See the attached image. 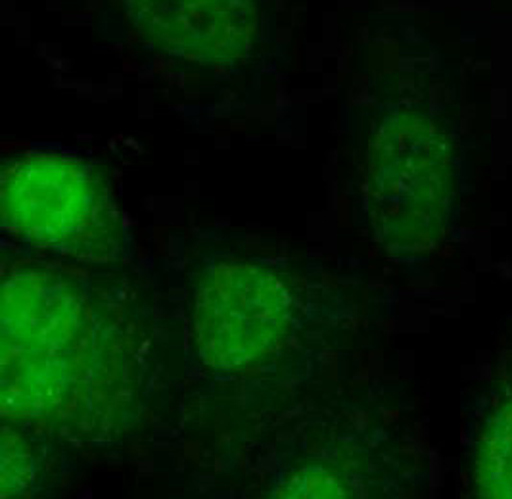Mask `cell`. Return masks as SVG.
Instances as JSON below:
<instances>
[{
  "instance_id": "cell-8",
  "label": "cell",
  "mask_w": 512,
  "mask_h": 499,
  "mask_svg": "<svg viewBox=\"0 0 512 499\" xmlns=\"http://www.w3.org/2000/svg\"><path fill=\"white\" fill-rule=\"evenodd\" d=\"M474 492L480 498L512 499V402L489 421L474 457Z\"/></svg>"
},
{
  "instance_id": "cell-5",
  "label": "cell",
  "mask_w": 512,
  "mask_h": 499,
  "mask_svg": "<svg viewBox=\"0 0 512 499\" xmlns=\"http://www.w3.org/2000/svg\"><path fill=\"white\" fill-rule=\"evenodd\" d=\"M2 248L75 267L140 263L112 177L91 154L58 143L4 150Z\"/></svg>"
},
{
  "instance_id": "cell-4",
  "label": "cell",
  "mask_w": 512,
  "mask_h": 499,
  "mask_svg": "<svg viewBox=\"0 0 512 499\" xmlns=\"http://www.w3.org/2000/svg\"><path fill=\"white\" fill-rule=\"evenodd\" d=\"M348 191L357 227L384 256L438 250L457 198V148L442 119L413 102L380 106L355 137Z\"/></svg>"
},
{
  "instance_id": "cell-7",
  "label": "cell",
  "mask_w": 512,
  "mask_h": 499,
  "mask_svg": "<svg viewBox=\"0 0 512 499\" xmlns=\"http://www.w3.org/2000/svg\"><path fill=\"white\" fill-rule=\"evenodd\" d=\"M81 457L31 428L2 423V498H47L66 490Z\"/></svg>"
},
{
  "instance_id": "cell-6",
  "label": "cell",
  "mask_w": 512,
  "mask_h": 499,
  "mask_svg": "<svg viewBox=\"0 0 512 499\" xmlns=\"http://www.w3.org/2000/svg\"><path fill=\"white\" fill-rule=\"evenodd\" d=\"M110 2L133 58L185 89H233L265 58L267 0Z\"/></svg>"
},
{
  "instance_id": "cell-2",
  "label": "cell",
  "mask_w": 512,
  "mask_h": 499,
  "mask_svg": "<svg viewBox=\"0 0 512 499\" xmlns=\"http://www.w3.org/2000/svg\"><path fill=\"white\" fill-rule=\"evenodd\" d=\"M0 415L83 455L177 434L179 377L158 271L2 248Z\"/></svg>"
},
{
  "instance_id": "cell-3",
  "label": "cell",
  "mask_w": 512,
  "mask_h": 499,
  "mask_svg": "<svg viewBox=\"0 0 512 499\" xmlns=\"http://www.w3.org/2000/svg\"><path fill=\"white\" fill-rule=\"evenodd\" d=\"M344 388L252 436L210 448L192 475L217 498L384 496V453L367 413Z\"/></svg>"
},
{
  "instance_id": "cell-1",
  "label": "cell",
  "mask_w": 512,
  "mask_h": 499,
  "mask_svg": "<svg viewBox=\"0 0 512 499\" xmlns=\"http://www.w3.org/2000/svg\"><path fill=\"white\" fill-rule=\"evenodd\" d=\"M177 377V436L206 450L269 427L342 388L361 294L328 258L219 231L163 252Z\"/></svg>"
}]
</instances>
